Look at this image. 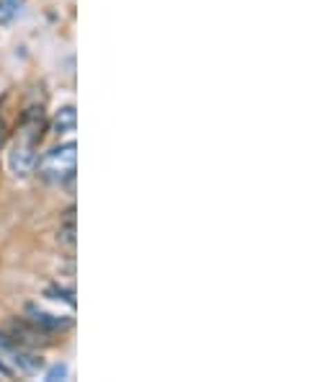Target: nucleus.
I'll list each match as a JSON object with an SVG mask.
<instances>
[{
	"label": "nucleus",
	"instance_id": "nucleus-7",
	"mask_svg": "<svg viewBox=\"0 0 333 382\" xmlns=\"http://www.w3.org/2000/svg\"><path fill=\"white\" fill-rule=\"evenodd\" d=\"M49 299H60V302H65L70 308H75V289L73 287H62V284H49L47 292H44Z\"/></svg>",
	"mask_w": 333,
	"mask_h": 382
},
{
	"label": "nucleus",
	"instance_id": "nucleus-5",
	"mask_svg": "<svg viewBox=\"0 0 333 382\" xmlns=\"http://www.w3.org/2000/svg\"><path fill=\"white\" fill-rule=\"evenodd\" d=\"M75 235H78V225H75V207H67L65 217L60 220L57 227V241L67 248H75Z\"/></svg>",
	"mask_w": 333,
	"mask_h": 382
},
{
	"label": "nucleus",
	"instance_id": "nucleus-3",
	"mask_svg": "<svg viewBox=\"0 0 333 382\" xmlns=\"http://www.w3.org/2000/svg\"><path fill=\"white\" fill-rule=\"evenodd\" d=\"M8 338L16 346L19 344H24V346H49L52 344V333L37 328L34 323H29V320H13L8 326Z\"/></svg>",
	"mask_w": 333,
	"mask_h": 382
},
{
	"label": "nucleus",
	"instance_id": "nucleus-10",
	"mask_svg": "<svg viewBox=\"0 0 333 382\" xmlns=\"http://www.w3.org/2000/svg\"><path fill=\"white\" fill-rule=\"evenodd\" d=\"M16 374V367H10L6 362V351H0V377H13Z\"/></svg>",
	"mask_w": 333,
	"mask_h": 382
},
{
	"label": "nucleus",
	"instance_id": "nucleus-2",
	"mask_svg": "<svg viewBox=\"0 0 333 382\" xmlns=\"http://www.w3.org/2000/svg\"><path fill=\"white\" fill-rule=\"evenodd\" d=\"M24 313H26V320H29V323H34L37 328L47 331V333H52V336L65 333V331L73 328V318L70 315H55V313H47L44 308H39L37 302H29V305L24 308Z\"/></svg>",
	"mask_w": 333,
	"mask_h": 382
},
{
	"label": "nucleus",
	"instance_id": "nucleus-8",
	"mask_svg": "<svg viewBox=\"0 0 333 382\" xmlns=\"http://www.w3.org/2000/svg\"><path fill=\"white\" fill-rule=\"evenodd\" d=\"M21 6H24V0H0V24L6 26V24L19 19Z\"/></svg>",
	"mask_w": 333,
	"mask_h": 382
},
{
	"label": "nucleus",
	"instance_id": "nucleus-1",
	"mask_svg": "<svg viewBox=\"0 0 333 382\" xmlns=\"http://www.w3.org/2000/svg\"><path fill=\"white\" fill-rule=\"evenodd\" d=\"M75 166H78V145L73 140L62 142L57 148L44 153L34 163V173L47 184H73L75 181Z\"/></svg>",
	"mask_w": 333,
	"mask_h": 382
},
{
	"label": "nucleus",
	"instance_id": "nucleus-6",
	"mask_svg": "<svg viewBox=\"0 0 333 382\" xmlns=\"http://www.w3.org/2000/svg\"><path fill=\"white\" fill-rule=\"evenodd\" d=\"M78 127V114H75V106H62L55 119H52V130L57 134H67V132H75Z\"/></svg>",
	"mask_w": 333,
	"mask_h": 382
},
{
	"label": "nucleus",
	"instance_id": "nucleus-4",
	"mask_svg": "<svg viewBox=\"0 0 333 382\" xmlns=\"http://www.w3.org/2000/svg\"><path fill=\"white\" fill-rule=\"evenodd\" d=\"M13 359V364H16V370H21L24 374H37L44 370V359L39 354H31V351H24V349H19V346H13L8 354Z\"/></svg>",
	"mask_w": 333,
	"mask_h": 382
},
{
	"label": "nucleus",
	"instance_id": "nucleus-9",
	"mask_svg": "<svg viewBox=\"0 0 333 382\" xmlns=\"http://www.w3.org/2000/svg\"><path fill=\"white\" fill-rule=\"evenodd\" d=\"M44 380L47 382L67 380V364H55V367H49V372L44 374Z\"/></svg>",
	"mask_w": 333,
	"mask_h": 382
},
{
	"label": "nucleus",
	"instance_id": "nucleus-11",
	"mask_svg": "<svg viewBox=\"0 0 333 382\" xmlns=\"http://www.w3.org/2000/svg\"><path fill=\"white\" fill-rule=\"evenodd\" d=\"M13 346H16V344L10 341L8 336H3V333H0V351H6V354H8V351H10V349H13Z\"/></svg>",
	"mask_w": 333,
	"mask_h": 382
},
{
	"label": "nucleus",
	"instance_id": "nucleus-12",
	"mask_svg": "<svg viewBox=\"0 0 333 382\" xmlns=\"http://www.w3.org/2000/svg\"><path fill=\"white\" fill-rule=\"evenodd\" d=\"M6 137H8V130H6V121L0 119V150L6 145Z\"/></svg>",
	"mask_w": 333,
	"mask_h": 382
}]
</instances>
